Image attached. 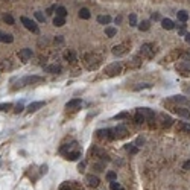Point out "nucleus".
<instances>
[{"mask_svg":"<svg viewBox=\"0 0 190 190\" xmlns=\"http://www.w3.org/2000/svg\"><path fill=\"white\" fill-rule=\"evenodd\" d=\"M101 64H102V56L99 53L88 52L84 55V66L87 67V70H96Z\"/></svg>","mask_w":190,"mask_h":190,"instance_id":"f257e3e1","label":"nucleus"},{"mask_svg":"<svg viewBox=\"0 0 190 190\" xmlns=\"http://www.w3.org/2000/svg\"><path fill=\"white\" fill-rule=\"evenodd\" d=\"M129 49H131V43H120V44H116L111 49V53L114 56H123L129 52Z\"/></svg>","mask_w":190,"mask_h":190,"instance_id":"f03ea898","label":"nucleus"},{"mask_svg":"<svg viewBox=\"0 0 190 190\" xmlns=\"http://www.w3.org/2000/svg\"><path fill=\"white\" fill-rule=\"evenodd\" d=\"M177 70L181 76H190V58L184 56V59H181L177 66Z\"/></svg>","mask_w":190,"mask_h":190,"instance_id":"7ed1b4c3","label":"nucleus"},{"mask_svg":"<svg viewBox=\"0 0 190 190\" xmlns=\"http://www.w3.org/2000/svg\"><path fill=\"white\" fill-rule=\"evenodd\" d=\"M155 46L152 44V43H145V44H142V47H140V52H139V55L140 56H145V58H152L154 55H155Z\"/></svg>","mask_w":190,"mask_h":190,"instance_id":"20e7f679","label":"nucleus"},{"mask_svg":"<svg viewBox=\"0 0 190 190\" xmlns=\"http://www.w3.org/2000/svg\"><path fill=\"white\" fill-rule=\"evenodd\" d=\"M122 73V64L120 63H113V64H110V66H107V69H105V75L108 76V78H113V76H117Z\"/></svg>","mask_w":190,"mask_h":190,"instance_id":"39448f33","label":"nucleus"},{"mask_svg":"<svg viewBox=\"0 0 190 190\" xmlns=\"http://www.w3.org/2000/svg\"><path fill=\"white\" fill-rule=\"evenodd\" d=\"M41 81H43V78H41V76H26V78H23V79H20V81H18L17 87L34 85V84H37V82H41Z\"/></svg>","mask_w":190,"mask_h":190,"instance_id":"423d86ee","label":"nucleus"},{"mask_svg":"<svg viewBox=\"0 0 190 190\" xmlns=\"http://www.w3.org/2000/svg\"><path fill=\"white\" fill-rule=\"evenodd\" d=\"M20 21L23 23V26H25L28 31H31V32H34V34H37L38 32V25L35 23V21H32L31 18H28V17H21Z\"/></svg>","mask_w":190,"mask_h":190,"instance_id":"0eeeda50","label":"nucleus"},{"mask_svg":"<svg viewBox=\"0 0 190 190\" xmlns=\"http://www.w3.org/2000/svg\"><path fill=\"white\" fill-rule=\"evenodd\" d=\"M113 134H114V139L120 140V139H125V137L128 135V129H126V126L119 125V126L113 128Z\"/></svg>","mask_w":190,"mask_h":190,"instance_id":"6e6552de","label":"nucleus"},{"mask_svg":"<svg viewBox=\"0 0 190 190\" xmlns=\"http://www.w3.org/2000/svg\"><path fill=\"white\" fill-rule=\"evenodd\" d=\"M91 155L96 157V158H99V160H102V161H105V163L110 161V155H108L105 151L99 149V148H93V149H91Z\"/></svg>","mask_w":190,"mask_h":190,"instance_id":"1a4fd4ad","label":"nucleus"},{"mask_svg":"<svg viewBox=\"0 0 190 190\" xmlns=\"http://www.w3.org/2000/svg\"><path fill=\"white\" fill-rule=\"evenodd\" d=\"M18 58H20V61H23V63H28V61L32 58V49H29V47H25V49H21V50L18 52Z\"/></svg>","mask_w":190,"mask_h":190,"instance_id":"9d476101","label":"nucleus"},{"mask_svg":"<svg viewBox=\"0 0 190 190\" xmlns=\"http://www.w3.org/2000/svg\"><path fill=\"white\" fill-rule=\"evenodd\" d=\"M85 183H87V186H88V187L96 189V187H99L101 180H99L96 175H87V177H85Z\"/></svg>","mask_w":190,"mask_h":190,"instance_id":"9b49d317","label":"nucleus"},{"mask_svg":"<svg viewBox=\"0 0 190 190\" xmlns=\"http://www.w3.org/2000/svg\"><path fill=\"white\" fill-rule=\"evenodd\" d=\"M172 111H173L175 114H178L180 117H183V119H189V117H190V110H187V108H183V107H178V105L172 107Z\"/></svg>","mask_w":190,"mask_h":190,"instance_id":"f8f14e48","label":"nucleus"},{"mask_svg":"<svg viewBox=\"0 0 190 190\" xmlns=\"http://www.w3.org/2000/svg\"><path fill=\"white\" fill-rule=\"evenodd\" d=\"M96 135L99 139H105V140H113L114 139V134H113V129H99L96 132Z\"/></svg>","mask_w":190,"mask_h":190,"instance_id":"ddd939ff","label":"nucleus"},{"mask_svg":"<svg viewBox=\"0 0 190 190\" xmlns=\"http://www.w3.org/2000/svg\"><path fill=\"white\" fill-rule=\"evenodd\" d=\"M169 102H172L175 105H189V99L184 96H172V97H169Z\"/></svg>","mask_w":190,"mask_h":190,"instance_id":"4468645a","label":"nucleus"},{"mask_svg":"<svg viewBox=\"0 0 190 190\" xmlns=\"http://www.w3.org/2000/svg\"><path fill=\"white\" fill-rule=\"evenodd\" d=\"M82 105V101L81 99H72L66 104V110H78L79 107Z\"/></svg>","mask_w":190,"mask_h":190,"instance_id":"2eb2a0df","label":"nucleus"},{"mask_svg":"<svg viewBox=\"0 0 190 190\" xmlns=\"http://www.w3.org/2000/svg\"><path fill=\"white\" fill-rule=\"evenodd\" d=\"M160 120H161V126H164V128H169V126H172V117L170 116H167V114H160Z\"/></svg>","mask_w":190,"mask_h":190,"instance_id":"dca6fc26","label":"nucleus"},{"mask_svg":"<svg viewBox=\"0 0 190 190\" xmlns=\"http://www.w3.org/2000/svg\"><path fill=\"white\" fill-rule=\"evenodd\" d=\"M137 111L143 114L146 120H154V117H155V113L152 110H149V108H137Z\"/></svg>","mask_w":190,"mask_h":190,"instance_id":"f3484780","label":"nucleus"},{"mask_svg":"<svg viewBox=\"0 0 190 190\" xmlns=\"http://www.w3.org/2000/svg\"><path fill=\"white\" fill-rule=\"evenodd\" d=\"M44 105H46V102H32V104L28 105V111H29V113H35L40 108H43Z\"/></svg>","mask_w":190,"mask_h":190,"instance_id":"a211bd4d","label":"nucleus"},{"mask_svg":"<svg viewBox=\"0 0 190 190\" xmlns=\"http://www.w3.org/2000/svg\"><path fill=\"white\" fill-rule=\"evenodd\" d=\"M161 26H163V29H166V31H172V29L175 28V23H173L170 18H163V20H161Z\"/></svg>","mask_w":190,"mask_h":190,"instance_id":"6ab92c4d","label":"nucleus"},{"mask_svg":"<svg viewBox=\"0 0 190 190\" xmlns=\"http://www.w3.org/2000/svg\"><path fill=\"white\" fill-rule=\"evenodd\" d=\"M177 129L181 131V132H186V134H190V123H186V122H180L177 125Z\"/></svg>","mask_w":190,"mask_h":190,"instance_id":"aec40b11","label":"nucleus"},{"mask_svg":"<svg viewBox=\"0 0 190 190\" xmlns=\"http://www.w3.org/2000/svg\"><path fill=\"white\" fill-rule=\"evenodd\" d=\"M76 146H78V143H76V142H73L72 145H67V146H63V148L59 149V152H61V154H64V155H67L69 152L75 151V149H76Z\"/></svg>","mask_w":190,"mask_h":190,"instance_id":"412c9836","label":"nucleus"},{"mask_svg":"<svg viewBox=\"0 0 190 190\" xmlns=\"http://www.w3.org/2000/svg\"><path fill=\"white\" fill-rule=\"evenodd\" d=\"M66 157H67V160H70V161H76L78 158H81V151H79V149H75V151L69 152Z\"/></svg>","mask_w":190,"mask_h":190,"instance_id":"4be33fe9","label":"nucleus"},{"mask_svg":"<svg viewBox=\"0 0 190 190\" xmlns=\"http://www.w3.org/2000/svg\"><path fill=\"white\" fill-rule=\"evenodd\" d=\"M0 41H2V43H12V41H14V37H12L11 34H6V32L0 31Z\"/></svg>","mask_w":190,"mask_h":190,"instance_id":"5701e85b","label":"nucleus"},{"mask_svg":"<svg viewBox=\"0 0 190 190\" xmlns=\"http://www.w3.org/2000/svg\"><path fill=\"white\" fill-rule=\"evenodd\" d=\"M61 70H63V67L59 66V64H53V66H49V67H46V72H49V73H61Z\"/></svg>","mask_w":190,"mask_h":190,"instance_id":"b1692460","label":"nucleus"},{"mask_svg":"<svg viewBox=\"0 0 190 190\" xmlns=\"http://www.w3.org/2000/svg\"><path fill=\"white\" fill-rule=\"evenodd\" d=\"M91 17V14H90V11L87 9V8H81L79 9V18H82V20H88Z\"/></svg>","mask_w":190,"mask_h":190,"instance_id":"393cba45","label":"nucleus"},{"mask_svg":"<svg viewBox=\"0 0 190 190\" xmlns=\"http://www.w3.org/2000/svg\"><path fill=\"white\" fill-rule=\"evenodd\" d=\"M64 59H67V61H70V63H75L76 61V53L73 52V50H67L66 53H64Z\"/></svg>","mask_w":190,"mask_h":190,"instance_id":"a878e982","label":"nucleus"},{"mask_svg":"<svg viewBox=\"0 0 190 190\" xmlns=\"http://www.w3.org/2000/svg\"><path fill=\"white\" fill-rule=\"evenodd\" d=\"M177 15H178V20H180L181 23H186V21L189 20V14H187L186 11H178Z\"/></svg>","mask_w":190,"mask_h":190,"instance_id":"bb28decb","label":"nucleus"},{"mask_svg":"<svg viewBox=\"0 0 190 190\" xmlns=\"http://www.w3.org/2000/svg\"><path fill=\"white\" fill-rule=\"evenodd\" d=\"M66 25V18L64 17H55L53 18V26H56V28H61V26H64Z\"/></svg>","mask_w":190,"mask_h":190,"instance_id":"cd10ccee","label":"nucleus"},{"mask_svg":"<svg viewBox=\"0 0 190 190\" xmlns=\"http://www.w3.org/2000/svg\"><path fill=\"white\" fill-rule=\"evenodd\" d=\"M134 120H135V123H137V125H143V123L146 122L145 116H143L142 113H139V111H137V113H135V116H134Z\"/></svg>","mask_w":190,"mask_h":190,"instance_id":"c85d7f7f","label":"nucleus"},{"mask_svg":"<svg viewBox=\"0 0 190 190\" xmlns=\"http://www.w3.org/2000/svg\"><path fill=\"white\" fill-rule=\"evenodd\" d=\"M116 34H117V29L113 28V26H108V28H105V35L108 38H113L116 37Z\"/></svg>","mask_w":190,"mask_h":190,"instance_id":"c756f323","label":"nucleus"},{"mask_svg":"<svg viewBox=\"0 0 190 190\" xmlns=\"http://www.w3.org/2000/svg\"><path fill=\"white\" fill-rule=\"evenodd\" d=\"M110 21H111L110 15H99L97 17V23H101V25H110Z\"/></svg>","mask_w":190,"mask_h":190,"instance_id":"7c9ffc66","label":"nucleus"},{"mask_svg":"<svg viewBox=\"0 0 190 190\" xmlns=\"http://www.w3.org/2000/svg\"><path fill=\"white\" fill-rule=\"evenodd\" d=\"M55 11H56V15H58V17H64V18L67 17V9H66L64 6H58Z\"/></svg>","mask_w":190,"mask_h":190,"instance_id":"2f4dec72","label":"nucleus"},{"mask_svg":"<svg viewBox=\"0 0 190 190\" xmlns=\"http://www.w3.org/2000/svg\"><path fill=\"white\" fill-rule=\"evenodd\" d=\"M125 149H126V152H129V154H137V152H139V148H137L135 145H132V143L125 145Z\"/></svg>","mask_w":190,"mask_h":190,"instance_id":"473e14b6","label":"nucleus"},{"mask_svg":"<svg viewBox=\"0 0 190 190\" xmlns=\"http://www.w3.org/2000/svg\"><path fill=\"white\" fill-rule=\"evenodd\" d=\"M149 28H151V23H149L148 20H145V21H142V23L139 25V29H140V31H143V32H145V31H148Z\"/></svg>","mask_w":190,"mask_h":190,"instance_id":"72a5a7b5","label":"nucleus"},{"mask_svg":"<svg viewBox=\"0 0 190 190\" xmlns=\"http://www.w3.org/2000/svg\"><path fill=\"white\" fill-rule=\"evenodd\" d=\"M110 187H111V190H125L120 186V183H117L116 180H114V181H110Z\"/></svg>","mask_w":190,"mask_h":190,"instance_id":"f704fd0d","label":"nucleus"},{"mask_svg":"<svg viewBox=\"0 0 190 190\" xmlns=\"http://www.w3.org/2000/svg\"><path fill=\"white\" fill-rule=\"evenodd\" d=\"M93 167H94L97 172H104V170H105V161H104V163H94Z\"/></svg>","mask_w":190,"mask_h":190,"instance_id":"c9c22d12","label":"nucleus"},{"mask_svg":"<svg viewBox=\"0 0 190 190\" xmlns=\"http://www.w3.org/2000/svg\"><path fill=\"white\" fill-rule=\"evenodd\" d=\"M11 108H12V104H9V102L0 104V113H2V111H9Z\"/></svg>","mask_w":190,"mask_h":190,"instance_id":"e433bc0d","label":"nucleus"},{"mask_svg":"<svg viewBox=\"0 0 190 190\" xmlns=\"http://www.w3.org/2000/svg\"><path fill=\"white\" fill-rule=\"evenodd\" d=\"M143 88H151V84H139V85L132 87L134 91H139V90H143Z\"/></svg>","mask_w":190,"mask_h":190,"instance_id":"4c0bfd02","label":"nucleus"},{"mask_svg":"<svg viewBox=\"0 0 190 190\" xmlns=\"http://www.w3.org/2000/svg\"><path fill=\"white\" fill-rule=\"evenodd\" d=\"M3 21L8 23V25H14V17L9 15V14H6V15H3Z\"/></svg>","mask_w":190,"mask_h":190,"instance_id":"58836bf2","label":"nucleus"},{"mask_svg":"<svg viewBox=\"0 0 190 190\" xmlns=\"http://www.w3.org/2000/svg\"><path fill=\"white\" fill-rule=\"evenodd\" d=\"M35 18H37L40 23H44V21H46V17L43 15V12H41V11H37V12H35Z\"/></svg>","mask_w":190,"mask_h":190,"instance_id":"ea45409f","label":"nucleus"},{"mask_svg":"<svg viewBox=\"0 0 190 190\" xmlns=\"http://www.w3.org/2000/svg\"><path fill=\"white\" fill-rule=\"evenodd\" d=\"M129 26H137V15L135 14L129 15Z\"/></svg>","mask_w":190,"mask_h":190,"instance_id":"a19ab883","label":"nucleus"},{"mask_svg":"<svg viewBox=\"0 0 190 190\" xmlns=\"http://www.w3.org/2000/svg\"><path fill=\"white\" fill-rule=\"evenodd\" d=\"M59 190H73V187H72L70 183H63V184L59 186Z\"/></svg>","mask_w":190,"mask_h":190,"instance_id":"79ce46f5","label":"nucleus"},{"mask_svg":"<svg viewBox=\"0 0 190 190\" xmlns=\"http://www.w3.org/2000/svg\"><path fill=\"white\" fill-rule=\"evenodd\" d=\"M107 178H108L110 181H114V180L117 178V173H116V172H108V173H107Z\"/></svg>","mask_w":190,"mask_h":190,"instance_id":"37998d69","label":"nucleus"},{"mask_svg":"<svg viewBox=\"0 0 190 190\" xmlns=\"http://www.w3.org/2000/svg\"><path fill=\"white\" fill-rule=\"evenodd\" d=\"M70 184H72L73 190H84L82 187H81V184H79V183H76V181H70Z\"/></svg>","mask_w":190,"mask_h":190,"instance_id":"c03bdc74","label":"nucleus"},{"mask_svg":"<svg viewBox=\"0 0 190 190\" xmlns=\"http://www.w3.org/2000/svg\"><path fill=\"white\" fill-rule=\"evenodd\" d=\"M128 116H129V113H120V114H117L114 119H116V120H120V119H126Z\"/></svg>","mask_w":190,"mask_h":190,"instance_id":"a18cd8bd","label":"nucleus"},{"mask_svg":"<svg viewBox=\"0 0 190 190\" xmlns=\"http://www.w3.org/2000/svg\"><path fill=\"white\" fill-rule=\"evenodd\" d=\"M23 110H25V107H23L21 104H18V105L15 107V110H14V113H17V114H18V113H21Z\"/></svg>","mask_w":190,"mask_h":190,"instance_id":"49530a36","label":"nucleus"},{"mask_svg":"<svg viewBox=\"0 0 190 190\" xmlns=\"http://www.w3.org/2000/svg\"><path fill=\"white\" fill-rule=\"evenodd\" d=\"M183 169H184V170H190V160L189 161H186V163L183 164Z\"/></svg>","mask_w":190,"mask_h":190,"instance_id":"de8ad7c7","label":"nucleus"},{"mask_svg":"<svg viewBox=\"0 0 190 190\" xmlns=\"http://www.w3.org/2000/svg\"><path fill=\"white\" fill-rule=\"evenodd\" d=\"M53 9H56V6H50L49 9H47V14L50 15V14H53Z\"/></svg>","mask_w":190,"mask_h":190,"instance_id":"09e8293b","label":"nucleus"},{"mask_svg":"<svg viewBox=\"0 0 190 190\" xmlns=\"http://www.w3.org/2000/svg\"><path fill=\"white\" fill-rule=\"evenodd\" d=\"M152 20H160V14H158V12L152 14Z\"/></svg>","mask_w":190,"mask_h":190,"instance_id":"8fccbe9b","label":"nucleus"},{"mask_svg":"<svg viewBox=\"0 0 190 190\" xmlns=\"http://www.w3.org/2000/svg\"><path fill=\"white\" fill-rule=\"evenodd\" d=\"M64 40H63V37H58V38H55V43H63Z\"/></svg>","mask_w":190,"mask_h":190,"instance_id":"3c124183","label":"nucleus"},{"mask_svg":"<svg viewBox=\"0 0 190 190\" xmlns=\"http://www.w3.org/2000/svg\"><path fill=\"white\" fill-rule=\"evenodd\" d=\"M184 37H186V41H187V43H189V44H190V34H186Z\"/></svg>","mask_w":190,"mask_h":190,"instance_id":"603ef678","label":"nucleus"},{"mask_svg":"<svg viewBox=\"0 0 190 190\" xmlns=\"http://www.w3.org/2000/svg\"><path fill=\"white\" fill-rule=\"evenodd\" d=\"M84 167H85V164H84V163H81V164H79V166H78V169H79V170H82V169H84Z\"/></svg>","mask_w":190,"mask_h":190,"instance_id":"864d4df0","label":"nucleus"},{"mask_svg":"<svg viewBox=\"0 0 190 190\" xmlns=\"http://www.w3.org/2000/svg\"><path fill=\"white\" fill-rule=\"evenodd\" d=\"M189 110H190V108H189Z\"/></svg>","mask_w":190,"mask_h":190,"instance_id":"5fc2aeb1","label":"nucleus"}]
</instances>
